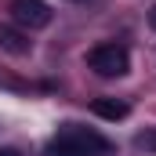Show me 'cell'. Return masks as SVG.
I'll use <instances>...</instances> for the list:
<instances>
[{"mask_svg":"<svg viewBox=\"0 0 156 156\" xmlns=\"http://www.w3.org/2000/svg\"><path fill=\"white\" fill-rule=\"evenodd\" d=\"M138 145L142 149H156V134H138Z\"/></svg>","mask_w":156,"mask_h":156,"instance_id":"6","label":"cell"},{"mask_svg":"<svg viewBox=\"0 0 156 156\" xmlns=\"http://www.w3.org/2000/svg\"><path fill=\"white\" fill-rule=\"evenodd\" d=\"M109 149H113L109 138L80 123H62L58 134L51 138V156H105Z\"/></svg>","mask_w":156,"mask_h":156,"instance_id":"1","label":"cell"},{"mask_svg":"<svg viewBox=\"0 0 156 156\" xmlns=\"http://www.w3.org/2000/svg\"><path fill=\"white\" fill-rule=\"evenodd\" d=\"M0 47H4L7 55H29V51H33L29 37L18 33V29H11V26H0Z\"/></svg>","mask_w":156,"mask_h":156,"instance_id":"4","label":"cell"},{"mask_svg":"<svg viewBox=\"0 0 156 156\" xmlns=\"http://www.w3.org/2000/svg\"><path fill=\"white\" fill-rule=\"evenodd\" d=\"M91 113L102 120H123L127 116V102H116V98H94L91 102Z\"/></svg>","mask_w":156,"mask_h":156,"instance_id":"5","label":"cell"},{"mask_svg":"<svg viewBox=\"0 0 156 156\" xmlns=\"http://www.w3.org/2000/svg\"><path fill=\"white\" fill-rule=\"evenodd\" d=\"M0 156H18V149H0Z\"/></svg>","mask_w":156,"mask_h":156,"instance_id":"8","label":"cell"},{"mask_svg":"<svg viewBox=\"0 0 156 156\" xmlns=\"http://www.w3.org/2000/svg\"><path fill=\"white\" fill-rule=\"evenodd\" d=\"M87 66H91L98 76L113 80V76H123V73L131 69V55H127V47H120V44H98V47L87 51Z\"/></svg>","mask_w":156,"mask_h":156,"instance_id":"2","label":"cell"},{"mask_svg":"<svg viewBox=\"0 0 156 156\" xmlns=\"http://www.w3.org/2000/svg\"><path fill=\"white\" fill-rule=\"evenodd\" d=\"M11 18L22 29H44L51 22V7L44 0H11Z\"/></svg>","mask_w":156,"mask_h":156,"instance_id":"3","label":"cell"},{"mask_svg":"<svg viewBox=\"0 0 156 156\" xmlns=\"http://www.w3.org/2000/svg\"><path fill=\"white\" fill-rule=\"evenodd\" d=\"M149 26L156 29V4H153V11H149Z\"/></svg>","mask_w":156,"mask_h":156,"instance_id":"7","label":"cell"}]
</instances>
